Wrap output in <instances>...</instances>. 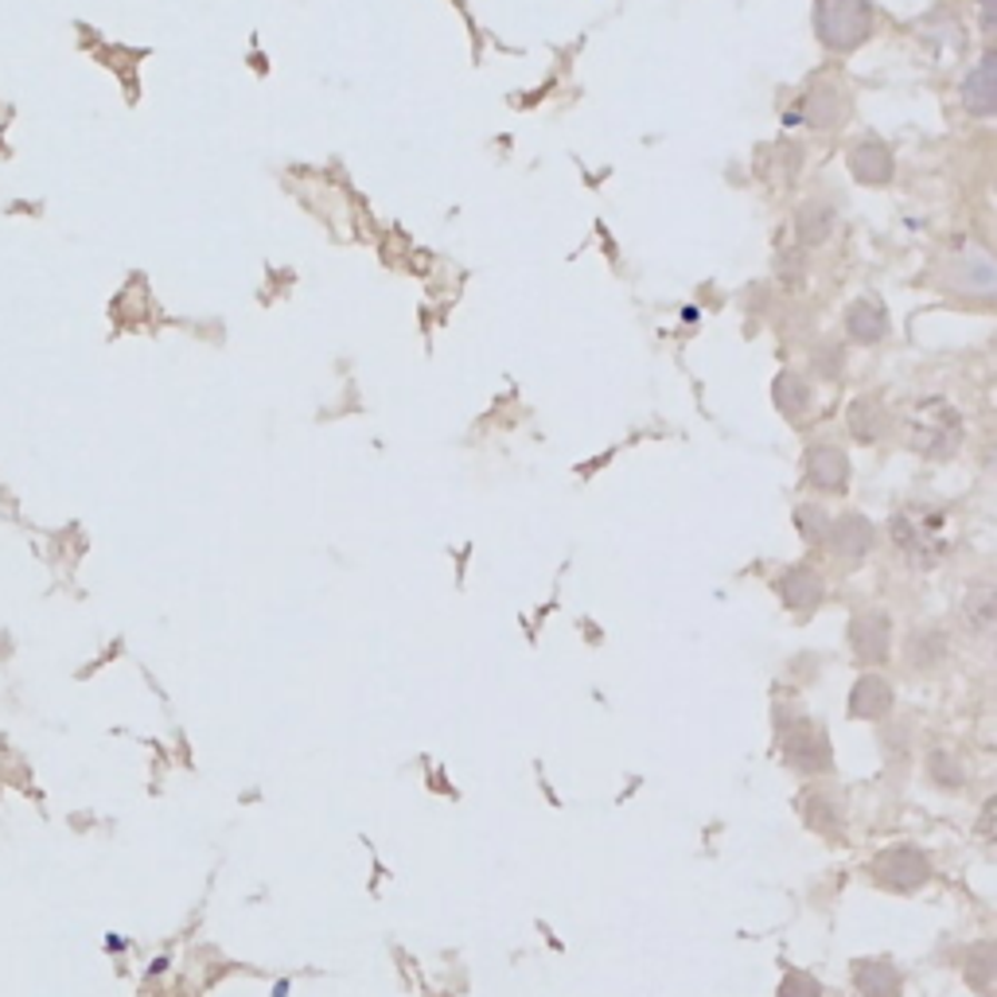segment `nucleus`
Instances as JSON below:
<instances>
[{
	"instance_id": "obj_23",
	"label": "nucleus",
	"mask_w": 997,
	"mask_h": 997,
	"mask_svg": "<svg viewBox=\"0 0 997 997\" xmlns=\"http://www.w3.org/2000/svg\"><path fill=\"white\" fill-rule=\"evenodd\" d=\"M771 397H776V405L787 413V417H799V413L810 405V386H807V378H802V374L783 371L776 378V386H771Z\"/></svg>"
},
{
	"instance_id": "obj_24",
	"label": "nucleus",
	"mask_w": 997,
	"mask_h": 997,
	"mask_svg": "<svg viewBox=\"0 0 997 997\" xmlns=\"http://www.w3.org/2000/svg\"><path fill=\"white\" fill-rule=\"evenodd\" d=\"M927 771H931L935 783L947 787V791H955V787L963 783V763H958V756L950 752V748H935L931 760H927Z\"/></svg>"
},
{
	"instance_id": "obj_26",
	"label": "nucleus",
	"mask_w": 997,
	"mask_h": 997,
	"mask_svg": "<svg viewBox=\"0 0 997 997\" xmlns=\"http://www.w3.org/2000/svg\"><path fill=\"white\" fill-rule=\"evenodd\" d=\"M799 526H802V537H807L810 545H822L826 537H830V519H826L818 506H802V511H799Z\"/></svg>"
},
{
	"instance_id": "obj_15",
	"label": "nucleus",
	"mask_w": 997,
	"mask_h": 997,
	"mask_svg": "<svg viewBox=\"0 0 997 997\" xmlns=\"http://www.w3.org/2000/svg\"><path fill=\"white\" fill-rule=\"evenodd\" d=\"M779 596H783V604L794 608V612H815V608L822 604V581H818V573H810V569L794 565L779 576Z\"/></svg>"
},
{
	"instance_id": "obj_29",
	"label": "nucleus",
	"mask_w": 997,
	"mask_h": 997,
	"mask_svg": "<svg viewBox=\"0 0 997 997\" xmlns=\"http://www.w3.org/2000/svg\"><path fill=\"white\" fill-rule=\"evenodd\" d=\"M994 815H997V799H986V807H981V838L994 841Z\"/></svg>"
},
{
	"instance_id": "obj_8",
	"label": "nucleus",
	"mask_w": 997,
	"mask_h": 997,
	"mask_svg": "<svg viewBox=\"0 0 997 997\" xmlns=\"http://www.w3.org/2000/svg\"><path fill=\"white\" fill-rule=\"evenodd\" d=\"M963 106L970 117L997 113V55L986 51L963 78Z\"/></svg>"
},
{
	"instance_id": "obj_28",
	"label": "nucleus",
	"mask_w": 997,
	"mask_h": 997,
	"mask_svg": "<svg viewBox=\"0 0 997 997\" xmlns=\"http://www.w3.org/2000/svg\"><path fill=\"white\" fill-rule=\"evenodd\" d=\"M815 371L822 374V378H838L841 374V347H833V343H822V347L815 351Z\"/></svg>"
},
{
	"instance_id": "obj_17",
	"label": "nucleus",
	"mask_w": 997,
	"mask_h": 997,
	"mask_svg": "<svg viewBox=\"0 0 997 997\" xmlns=\"http://www.w3.org/2000/svg\"><path fill=\"white\" fill-rule=\"evenodd\" d=\"M846 425H849V436H857L861 444H872L888 433V413L877 397H857L846 413Z\"/></svg>"
},
{
	"instance_id": "obj_2",
	"label": "nucleus",
	"mask_w": 997,
	"mask_h": 997,
	"mask_svg": "<svg viewBox=\"0 0 997 997\" xmlns=\"http://www.w3.org/2000/svg\"><path fill=\"white\" fill-rule=\"evenodd\" d=\"M872 4L869 0H818L815 31L830 51H853L872 36Z\"/></svg>"
},
{
	"instance_id": "obj_7",
	"label": "nucleus",
	"mask_w": 997,
	"mask_h": 997,
	"mask_svg": "<svg viewBox=\"0 0 997 997\" xmlns=\"http://www.w3.org/2000/svg\"><path fill=\"white\" fill-rule=\"evenodd\" d=\"M849 646L861 662H885L892 651V620L885 612H861L849 623Z\"/></svg>"
},
{
	"instance_id": "obj_14",
	"label": "nucleus",
	"mask_w": 997,
	"mask_h": 997,
	"mask_svg": "<svg viewBox=\"0 0 997 997\" xmlns=\"http://www.w3.org/2000/svg\"><path fill=\"white\" fill-rule=\"evenodd\" d=\"M997 623V596L994 584H970L963 596V628L974 639H986Z\"/></svg>"
},
{
	"instance_id": "obj_16",
	"label": "nucleus",
	"mask_w": 997,
	"mask_h": 997,
	"mask_svg": "<svg viewBox=\"0 0 997 997\" xmlns=\"http://www.w3.org/2000/svg\"><path fill=\"white\" fill-rule=\"evenodd\" d=\"M950 659V639L942 628H919L908 639V667L911 670H935Z\"/></svg>"
},
{
	"instance_id": "obj_25",
	"label": "nucleus",
	"mask_w": 997,
	"mask_h": 997,
	"mask_svg": "<svg viewBox=\"0 0 997 997\" xmlns=\"http://www.w3.org/2000/svg\"><path fill=\"white\" fill-rule=\"evenodd\" d=\"M776 277L783 288H799L802 280H807V254H802V249H779Z\"/></svg>"
},
{
	"instance_id": "obj_9",
	"label": "nucleus",
	"mask_w": 997,
	"mask_h": 997,
	"mask_svg": "<svg viewBox=\"0 0 997 997\" xmlns=\"http://www.w3.org/2000/svg\"><path fill=\"white\" fill-rule=\"evenodd\" d=\"M807 483L818 491H846L849 487V460L833 444H815L807 452Z\"/></svg>"
},
{
	"instance_id": "obj_3",
	"label": "nucleus",
	"mask_w": 997,
	"mask_h": 997,
	"mask_svg": "<svg viewBox=\"0 0 997 997\" xmlns=\"http://www.w3.org/2000/svg\"><path fill=\"white\" fill-rule=\"evenodd\" d=\"M942 280H947L955 293L963 296H978V300H989L997 293V269L986 257V249L966 246L963 254H955L947 265H942Z\"/></svg>"
},
{
	"instance_id": "obj_6",
	"label": "nucleus",
	"mask_w": 997,
	"mask_h": 997,
	"mask_svg": "<svg viewBox=\"0 0 997 997\" xmlns=\"http://www.w3.org/2000/svg\"><path fill=\"white\" fill-rule=\"evenodd\" d=\"M939 537V519L919 522L916 511L896 514L892 519V542L900 545L908 557H916V565H935V557L942 553V545L935 542Z\"/></svg>"
},
{
	"instance_id": "obj_21",
	"label": "nucleus",
	"mask_w": 997,
	"mask_h": 997,
	"mask_svg": "<svg viewBox=\"0 0 997 997\" xmlns=\"http://www.w3.org/2000/svg\"><path fill=\"white\" fill-rule=\"evenodd\" d=\"M963 974H966V981H970L974 989H978V994H989V989H994V981H997V950H994V942H974L970 950H966V958H963Z\"/></svg>"
},
{
	"instance_id": "obj_4",
	"label": "nucleus",
	"mask_w": 997,
	"mask_h": 997,
	"mask_svg": "<svg viewBox=\"0 0 997 997\" xmlns=\"http://www.w3.org/2000/svg\"><path fill=\"white\" fill-rule=\"evenodd\" d=\"M872 877L892 892H916L919 885H927L931 877V861L924 857V849L916 846H896L872 861Z\"/></svg>"
},
{
	"instance_id": "obj_30",
	"label": "nucleus",
	"mask_w": 997,
	"mask_h": 997,
	"mask_svg": "<svg viewBox=\"0 0 997 997\" xmlns=\"http://www.w3.org/2000/svg\"><path fill=\"white\" fill-rule=\"evenodd\" d=\"M981 4V36H994V0H978Z\"/></svg>"
},
{
	"instance_id": "obj_11",
	"label": "nucleus",
	"mask_w": 997,
	"mask_h": 997,
	"mask_svg": "<svg viewBox=\"0 0 997 997\" xmlns=\"http://www.w3.org/2000/svg\"><path fill=\"white\" fill-rule=\"evenodd\" d=\"M892 685L885 682V678L877 674H865L857 678L853 693H849V713L857 717V721H880V717L892 713Z\"/></svg>"
},
{
	"instance_id": "obj_19",
	"label": "nucleus",
	"mask_w": 997,
	"mask_h": 997,
	"mask_svg": "<svg viewBox=\"0 0 997 997\" xmlns=\"http://www.w3.org/2000/svg\"><path fill=\"white\" fill-rule=\"evenodd\" d=\"M857 989H861V997H896L900 994V970L885 958L857 963Z\"/></svg>"
},
{
	"instance_id": "obj_1",
	"label": "nucleus",
	"mask_w": 997,
	"mask_h": 997,
	"mask_svg": "<svg viewBox=\"0 0 997 997\" xmlns=\"http://www.w3.org/2000/svg\"><path fill=\"white\" fill-rule=\"evenodd\" d=\"M908 441L916 452H924V456H935V460H947L958 452V444H963V417H958V409L947 402V397H927V402H919L916 409H911L908 417Z\"/></svg>"
},
{
	"instance_id": "obj_20",
	"label": "nucleus",
	"mask_w": 997,
	"mask_h": 997,
	"mask_svg": "<svg viewBox=\"0 0 997 997\" xmlns=\"http://www.w3.org/2000/svg\"><path fill=\"white\" fill-rule=\"evenodd\" d=\"M794 230H799L802 246H822L833 234V207L830 203H802L799 218H794Z\"/></svg>"
},
{
	"instance_id": "obj_5",
	"label": "nucleus",
	"mask_w": 997,
	"mask_h": 997,
	"mask_svg": "<svg viewBox=\"0 0 997 997\" xmlns=\"http://www.w3.org/2000/svg\"><path fill=\"white\" fill-rule=\"evenodd\" d=\"M783 756L791 768H799L802 776H822L830 771V740L815 729L810 721H791L783 724Z\"/></svg>"
},
{
	"instance_id": "obj_10",
	"label": "nucleus",
	"mask_w": 997,
	"mask_h": 997,
	"mask_svg": "<svg viewBox=\"0 0 997 997\" xmlns=\"http://www.w3.org/2000/svg\"><path fill=\"white\" fill-rule=\"evenodd\" d=\"M849 171H853L861 184L880 187L892 179L896 160H892V152H888V145H880L877 137H865L861 145H853V152H849Z\"/></svg>"
},
{
	"instance_id": "obj_12",
	"label": "nucleus",
	"mask_w": 997,
	"mask_h": 997,
	"mask_svg": "<svg viewBox=\"0 0 997 997\" xmlns=\"http://www.w3.org/2000/svg\"><path fill=\"white\" fill-rule=\"evenodd\" d=\"M826 542H833V550L841 553V557L857 561L865 557V553L872 550V522L861 519V514H841V519H830V537Z\"/></svg>"
},
{
	"instance_id": "obj_22",
	"label": "nucleus",
	"mask_w": 997,
	"mask_h": 997,
	"mask_svg": "<svg viewBox=\"0 0 997 997\" xmlns=\"http://www.w3.org/2000/svg\"><path fill=\"white\" fill-rule=\"evenodd\" d=\"M802 807H807L810 830H818V833H841L846 830V815H841L838 799H830V794L810 791L807 799H802Z\"/></svg>"
},
{
	"instance_id": "obj_27",
	"label": "nucleus",
	"mask_w": 997,
	"mask_h": 997,
	"mask_svg": "<svg viewBox=\"0 0 997 997\" xmlns=\"http://www.w3.org/2000/svg\"><path fill=\"white\" fill-rule=\"evenodd\" d=\"M779 997H822V986H818L810 974H787L783 981H779Z\"/></svg>"
},
{
	"instance_id": "obj_13",
	"label": "nucleus",
	"mask_w": 997,
	"mask_h": 997,
	"mask_svg": "<svg viewBox=\"0 0 997 997\" xmlns=\"http://www.w3.org/2000/svg\"><path fill=\"white\" fill-rule=\"evenodd\" d=\"M846 332H849V339H857V343H880L888 335V312H885V304L872 300V296H865V300L849 304Z\"/></svg>"
},
{
	"instance_id": "obj_18",
	"label": "nucleus",
	"mask_w": 997,
	"mask_h": 997,
	"mask_svg": "<svg viewBox=\"0 0 997 997\" xmlns=\"http://www.w3.org/2000/svg\"><path fill=\"white\" fill-rule=\"evenodd\" d=\"M841 109H846V98H841L838 86H815V90L807 93V101H802V117H807L810 129H830L833 121L841 117Z\"/></svg>"
}]
</instances>
